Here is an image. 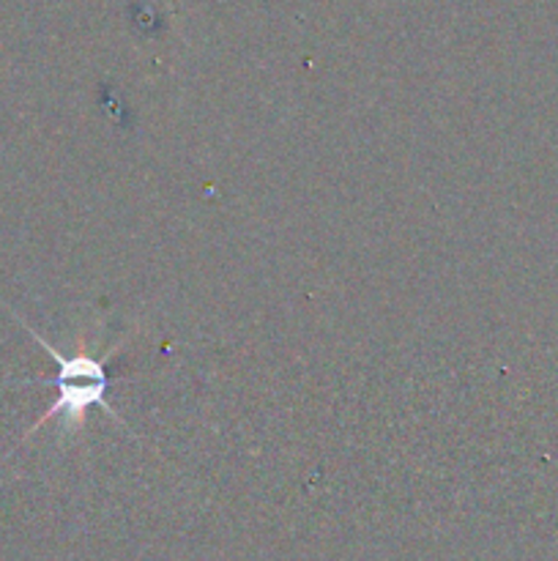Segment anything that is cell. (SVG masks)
Returning a JSON list of instances; mask_svg holds the SVG:
<instances>
[{"label": "cell", "mask_w": 558, "mask_h": 561, "mask_svg": "<svg viewBox=\"0 0 558 561\" xmlns=\"http://www.w3.org/2000/svg\"><path fill=\"white\" fill-rule=\"evenodd\" d=\"M31 334L36 337V343L53 356L55 365H58V376L47 378V383H53V387L58 389V400H55L53 409L36 422V427L44 425V422L55 420V416H60L66 427H74L80 425V422H85L88 411L91 409H104L107 414H113V409H109L107 403L109 376L102 359H93V356L88 354L63 356L60 351H55L47 340L38 337L33 329Z\"/></svg>", "instance_id": "obj_1"}]
</instances>
